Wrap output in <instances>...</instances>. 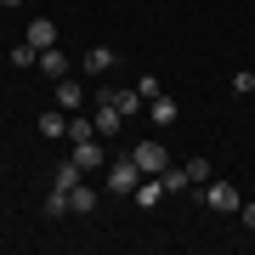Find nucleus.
Wrapping results in <instances>:
<instances>
[{"label":"nucleus","mask_w":255,"mask_h":255,"mask_svg":"<svg viewBox=\"0 0 255 255\" xmlns=\"http://www.w3.org/2000/svg\"><path fill=\"white\" fill-rule=\"evenodd\" d=\"M238 216H244V227L255 233V204H238Z\"/></svg>","instance_id":"4be33fe9"},{"label":"nucleus","mask_w":255,"mask_h":255,"mask_svg":"<svg viewBox=\"0 0 255 255\" xmlns=\"http://www.w3.org/2000/svg\"><path fill=\"white\" fill-rule=\"evenodd\" d=\"M147 114H153V125H176V102L164 97V91H159L153 102H147Z\"/></svg>","instance_id":"ddd939ff"},{"label":"nucleus","mask_w":255,"mask_h":255,"mask_svg":"<svg viewBox=\"0 0 255 255\" xmlns=\"http://www.w3.org/2000/svg\"><path fill=\"white\" fill-rule=\"evenodd\" d=\"M80 159H68V164H57V187H63V193H74V187H80Z\"/></svg>","instance_id":"2eb2a0df"},{"label":"nucleus","mask_w":255,"mask_h":255,"mask_svg":"<svg viewBox=\"0 0 255 255\" xmlns=\"http://www.w3.org/2000/svg\"><path fill=\"white\" fill-rule=\"evenodd\" d=\"M97 136V119L91 114H68V142H91Z\"/></svg>","instance_id":"9b49d317"},{"label":"nucleus","mask_w":255,"mask_h":255,"mask_svg":"<svg viewBox=\"0 0 255 255\" xmlns=\"http://www.w3.org/2000/svg\"><path fill=\"white\" fill-rule=\"evenodd\" d=\"M102 97H108L119 114H136V108H142V91H102Z\"/></svg>","instance_id":"dca6fc26"},{"label":"nucleus","mask_w":255,"mask_h":255,"mask_svg":"<svg viewBox=\"0 0 255 255\" xmlns=\"http://www.w3.org/2000/svg\"><path fill=\"white\" fill-rule=\"evenodd\" d=\"M91 119H97V136H114V130H119V119H125V114H119V108H114L108 97H97V114H91Z\"/></svg>","instance_id":"423d86ee"},{"label":"nucleus","mask_w":255,"mask_h":255,"mask_svg":"<svg viewBox=\"0 0 255 255\" xmlns=\"http://www.w3.org/2000/svg\"><path fill=\"white\" fill-rule=\"evenodd\" d=\"M23 40H28L34 51H51V46H57V23H51V17H28V34H23Z\"/></svg>","instance_id":"39448f33"},{"label":"nucleus","mask_w":255,"mask_h":255,"mask_svg":"<svg viewBox=\"0 0 255 255\" xmlns=\"http://www.w3.org/2000/svg\"><path fill=\"white\" fill-rule=\"evenodd\" d=\"M57 108H63V114H80V108H85V85L74 80V74L57 80Z\"/></svg>","instance_id":"20e7f679"},{"label":"nucleus","mask_w":255,"mask_h":255,"mask_svg":"<svg viewBox=\"0 0 255 255\" xmlns=\"http://www.w3.org/2000/svg\"><path fill=\"white\" fill-rule=\"evenodd\" d=\"M136 182H142V164L130 159V153H119L108 164V193H136Z\"/></svg>","instance_id":"f03ea898"},{"label":"nucleus","mask_w":255,"mask_h":255,"mask_svg":"<svg viewBox=\"0 0 255 255\" xmlns=\"http://www.w3.org/2000/svg\"><path fill=\"white\" fill-rule=\"evenodd\" d=\"M187 176H193V187L210 182V164H204V159H187Z\"/></svg>","instance_id":"aec40b11"},{"label":"nucleus","mask_w":255,"mask_h":255,"mask_svg":"<svg viewBox=\"0 0 255 255\" xmlns=\"http://www.w3.org/2000/svg\"><path fill=\"white\" fill-rule=\"evenodd\" d=\"M136 91H142V102H153V97H159V80H153V74H142V80H136Z\"/></svg>","instance_id":"412c9836"},{"label":"nucleus","mask_w":255,"mask_h":255,"mask_svg":"<svg viewBox=\"0 0 255 255\" xmlns=\"http://www.w3.org/2000/svg\"><path fill=\"white\" fill-rule=\"evenodd\" d=\"M159 193H164V182H159V176H142V182H136V193H130V199H136L142 210H153V204H159Z\"/></svg>","instance_id":"9d476101"},{"label":"nucleus","mask_w":255,"mask_h":255,"mask_svg":"<svg viewBox=\"0 0 255 255\" xmlns=\"http://www.w3.org/2000/svg\"><path fill=\"white\" fill-rule=\"evenodd\" d=\"M199 199H204L210 210H221V216H238V204H244L233 182H199Z\"/></svg>","instance_id":"f257e3e1"},{"label":"nucleus","mask_w":255,"mask_h":255,"mask_svg":"<svg viewBox=\"0 0 255 255\" xmlns=\"http://www.w3.org/2000/svg\"><path fill=\"white\" fill-rule=\"evenodd\" d=\"M0 63H6V51H0Z\"/></svg>","instance_id":"b1692460"},{"label":"nucleus","mask_w":255,"mask_h":255,"mask_svg":"<svg viewBox=\"0 0 255 255\" xmlns=\"http://www.w3.org/2000/svg\"><path fill=\"white\" fill-rule=\"evenodd\" d=\"M63 210H68V193H63V187L46 193V216H63Z\"/></svg>","instance_id":"6ab92c4d"},{"label":"nucleus","mask_w":255,"mask_h":255,"mask_svg":"<svg viewBox=\"0 0 255 255\" xmlns=\"http://www.w3.org/2000/svg\"><path fill=\"white\" fill-rule=\"evenodd\" d=\"M34 68L46 74V80H68V57L57 51V46H51V51H40V63H34Z\"/></svg>","instance_id":"0eeeda50"},{"label":"nucleus","mask_w":255,"mask_h":255,"mask_svg":"<svg viewBox=\"0 0 255 255\" xmlns=\"http://www.w3.org/2000/svg\"><path fill=\"white\" fill-rule=\"evenodd\" d=\"M74 159H80V170H97V164H102V136H91V142H74Z\"/></svg>","instance_id":"1a4fd4ad"},{"label":"nucleus","mask_w":255,"mask_h":255,"mask_svg":"<svg viewBox=\"0 0 255 255\" xmlns=\"http://www.w3.org/2000/svg\"><path fill=\"white\" fill-rule=\"evenodd\" d=\"M68 204H74V216H91V210H97V187H85V182H80V187L68 193Z\"/></svg>","instance_id":"f8f14e48"},{"label":"nucleus","mask_w":255,"mask_h":255,"mask_svg":"<svg viewBox=\"0 0 255 255\" xmlns=\"http://www.w3.org/2000/svg\"><path fill=\"white\" fill-rule=\"evenodd\" d=\"M130 159L142 164V176H164V147H159V142H136Z\"/></svg>","instance_id":"7ed1b4c3"},{"label":"nucleus","mask_w":255,"mask_h":255,"mask_svg":"<svg viewBox=\"0 0 255 255\" xmlns=\"http://www.w3.org/2000/svg\"><path fill=\"white\" fill-rule=\"evenodd\" d=\"M85 68H91V74H108L114 68V46H91V51H85Z\"/></svg>","instance_id":"4468645a"},{"label":"nucleus","mask_w":255,"mask_h":255,"mask_svg":"<svg viewBox=\"0 0 255 255\" xmlns=\"http://www.w3.org/2000/svg\"><path fill=\"white\" fill-rule=\"evenodd\" d=\"M6 63H17V68H34V63H40V51L23 40V46H11V51H6Z\"/></svg>","instance_id":"a211bd4d"},{"label":"nucleus","mask_w":255,"mask_h":255,"mask_svg":"<svg viewBox=\"0 0 255 255\" xmlns=\"http://www.w3.org/2000/svg\"><path fill=\"white\" fill-rule=\"evenodd\" d=\"M0 6H23V0H0Z\"/></svg>","instance_id":"5701e85b"},{"label":"nucleus","mask_w":255,"mask_h":255,"mask_svg":"<svg viewBox=\"0 0 255 255\" xmlns=\"http://www.w3.org/2000/svg\"><path fill=\"white\" fill-rule=\"evenodd\" d=\"M159 182H164V193H182V187H193V176H187V164H182V170H170V164H164Z\"/></svg>","instance_id":"f3484780"},{"label":"nucleus","mask_w":255,"mask_h":255,"mask_svg":"<svg viewBox=\"0 0 255 255\" xmlns=\"http://www.w3.org/2000/svg\"><path fill=\"white\" fill-rule=\"evenodd\" d=\"M40 136H46V142H57V136H68V114H63V108L40 114Z\"/></svg>","instance_id":"6e6552de"}]
</instances>
